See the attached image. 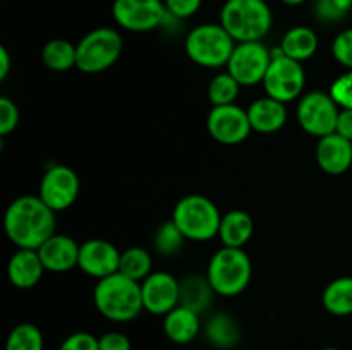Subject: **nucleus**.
Returning a JSON list of instances; mask_svg holds the SVG:
<instances>
[{
  "label": "nucleus",
  "instance_id": "1",
  "mask_svg": "<svg viewBox=\"0 0 352 350\" xmlns=\"http://www.w3.org/2000/svg\"><path fill=\"white\" fill-rule=\"evenodd\" d=\"M55 215L40 196H19L3 213V232L16 249H38L55 233Z\"/></svg>",
  "mask_w": 352,
  "mask_h": 350
},
{
  "label": "nucleus",
  "instance_id": "2",
  "mask_svg": "<svg viewBox=\"0 0 352 350\" xmlns=\"http://www.w3.org/2000/svg\"><path fill=\"white\" fill-rule=\"evenodd\" d=\"M93 302L96 311L112 323H129L144 311L141 283L120 271L96 281Z\"/></svg>",
  "mask_w": 352,
  "mask_h": 350
},
{
  "label": "nucleus",
  "instance_id": "3",
  "mask_svg": "<svg viewBox=\"0 0 352 350\" xmlns=\"http://www.w3.org/2000/svg\"><path fill=\"white\" fill-rule=\"evenodd\" d=\"M220 24L236 43L261 41L270 33L274 12L267 0H226L220 9Z\"/></svg>",
  "mask_w": 352,
  "mask_h": 350
},
{
  "label": "nucleus",
  "instance_id": "4",
  "mask_svg": "<svg viewBox=\"0 0 352 350\" xmlns=\"http://www.w3.org/2000/svg\"><path fill=\"white\" fill-rule=\"evenodd\" d=\"M206 278L220 297L241 295L251 283L253 263L244 249L222 246L208 261Z\"/></svg>",
  "mask_w": 352,
  "mask_h": 350
},
{
  "label": "nucleus",
  "instance_id": "5",
  "mask_svg": "<svg viewBox=\"0 0 352 350\" xmlns=\"http://www.w3.org/2000/svg\"><path fill=\"white\" fill-rule=\"evenodd\" d=\"M236 41L220 23H205L192 27L184 40V51L192 64L205 69L226 67Z\"/></svg>",
  "mask_w": 352,
  "mask_h": 350
},
{
  "label": "nucleus",
  "instance_id": "6",
  "mask_svg": "<svg viewBox=\"0 0 352 350\" xmlns=\"http://www.w3.org/2000/svg\"><path fill=\"white\" fill-rule=\"evenodd\" d=\"M170 220L188 240L206 242L219 235L222 215L210 198L201 194H189L175 202Z\"/></svg>",
  "mask_w": 352,
  "mask_h": 350
},
{
  "label": "nucleus",
  "instance_id": "7",
  "mask_svg": "<svg viewBox=\"0 0 352 350\" xmlns=\"http://www.w3.org/2000/svg\"><path fill=\"white\" fill-rule=\"evenodd\" d=\"M122 50L124 40L116 27H95L76 43V69L85 74H98L112 67L120 58Z\"/></svg>",
  "mask_w": 352,
  "mask_h": 350
},
{
  "label": "nucleus",
  "instance_id": "8",
  "mask_svg": "<svg viewBox=\"0 0 352 350\" xmlns=\"http://www.w3.org/2000/svg\"><path fill=\"white\" fill-rule=\"evenodd\" d=\"M261 84H263L265 95L287 105L301 98L305 93V67L301 62L285 57L277 47L272 50V62Z\"/></svg>",
  "mask_w": 352,
  "mask_h": 350
},
{
  "label": "nucleus",
  "instance_id": "9",
  "mask_svg": "<svg viewBox=\"0 0 352 350\" xmlns=\"http://www.w3.org/2000/svg\"><path fill=\"white\" fill-rule=\"evenodd\" d=\"M340 106L330 91H308L298 100L296 120L306 134L313 137H325L337 129Z\"/></svg>",
  "mask_w": 352,
  "mask_h": 350
},
{
  "label": "nucleus",
  "instance_id": "10",
  "mask_svg": "<svg viewBox=\"0 0 352 350\" xmlns=\"http://www.w3.org/2000/svg\"><path fill=\"white\" fill-rule=\"evenodd\" d=\"M112 17L120 30L150 33L164 26L168 14L164 0H113Z\"/></svg>",
  "mask_w": 352,
  "mask_h": 350
},
{
  "label": "nucleus",
  "instance_id": "11",
  "mask_svg": "<svg viewBox=\"0 0 352 350\" xmlns=\"http://www.w3.org/2000/svg\"><path fill=\"white\" fill-rule=\"evenodd\" d=\"M272 62V50L263 41H243L236 43L232 55L226 65V71L241 86L261 84L268 65Z\"/></svg>",
  "mask_w": 352,
  "mask_h": 350
},
{
  "label": "nucleus",
  "instance_id": "12",
  "mask_svg": "<svg viewBox=\"0 0 352 350\" xmlns=\"http://www.w3.org/2000/svg\"><path fill=\"white\" fill-rule=\"evenodd\" d=\"M81 180L78 174L67 165L54 163L43 172L38 187V196L55 213L71 208L79 198Z\"/></svg>",
  "mask_w": 352,
  "mask_h": 350
},
{
  "label": "nucleus",
  "instance_id": "13",
  "mask_svg": "<svg viewBox=\"0 0 352 350\" xmlns=\"http://www.w3.org/2000/svg\"><path fill=\"white\" fill-rule=\"evenodd\" d=\"M206 130L217 143L226 144V146L244 143L253 132L248 108H243L237 103L212 106L206 117Z\"/></svg>",
  "mask_w": 352,
  "mask_h": 350
},
{
  "label": "nucleus",
  "instance_id": "14",
  "mask_svg": "<svg viewBox=\"0 0 352 350\" xmlns=\"http://www.w3.org/2000/svg\"><path fill=\"white\" fill-rule=\"evenodd\" d=\"M181 281L168 271H151L141 281V297L144 311L164 318L179 305Z\"/></svg>",
  "mask_w": 352,
  "mask_h": 350
},
{
  "label": "nucleus",
  "instance_id": "15",
  "mask_svg": "<svg viewBox=\"0 0 352 350\" xmlns=\"http://www.w3.org/2000/svg\"><path fill=\"white\" fill-rule=\"evenodd\" d=\"M120 250L103 239H89L79 247L78 268L96 281L117 273L120 266Z\"/></svg>",
  "mask_w": 352,
  "mask_h": 350
},
{
  "label": "nucleus",
  "instance_id": "16",
  "mask_svg": "<svg viewBox=\"0 0 352 350\" xmlns=\"http://www.w3.org/2000/svg\"><path fill=\"white\" fill-rule=\"evenodd\" d=\"M79 247L81 244L76 242L72 237L55 232L36 250L45 270L52 273H65L72 268H78Z\"/></svg>",
  "mask_w": 352,
  "mask_h": 350
},
{
  "label": "nucleus",
  "instance_id": "17",
  "mask_svg": "<svg viewBox=\"0 0 352 350\" xmlns=\"http://www.w3.org/2000/svg\"><path fill=\"white\" fill-rule=\"evenodd\" d=\"M316 163L325 174L342 175L352 165V141L333 132L320 137L316 144Z\"/></svg>",
  "mask_w": 352,
  "mask_h": 350
},
{
  "label": "nucleus",
  "instance_id": "18",
  "mask_svg": "<svg viewBox=\"0 0 352 350\" xmlns=\"http://www.w3.org/2000/svg\"><path fill=\"white\" fill-rule=\"evenodd\" d=\"M45 266L36 249H16L7 261V278L19 290L36 287L45 275Z\"/></svg>",
  "mask_w": 352,
  "mask_h": 350
},
{
  "label": "nucleus",
  "instance_id": "19",
  "mask_svg": "<svg viewBox=\"0 0 352 350\" xmlns=\"http://www.w3.org/2000/svg\"><path fill=\"white\" fill-rule=\"evenodd\" d=\"M248 117L254 132L275 134L287 122V105L265 95L248 106Z\"/></svg>",
  "mask_w": 352,
  "mask_h": 350
},
{
  "label": "nucleus",
  "instance_id": "20",
  "mask_svg": "<svg viewBox=\"0 0 352 350\" xmlns=\"http://www.w3.org/2000/svg\"><path fill=\"white\" fill-rule=\"evenodd\" d=\"M164 333L172 343L175 345H188L192 340L198 338L199 333L203 331L201 314L177 305L170 312L164 316Z\"/></svg>",
  "mask_w": 352,
  "mask_h": 350
},
{
  "label": "nucleus",
  "instance_id": "21",
  "mask_svg": "<svg viewBox=\"0 0 352 350\" xmlns=\"http://www.w3.org/2000/svg\"><path fill=\"white\" fill-rule=\"evenodd\" d=\"M254 233V222L244 209H230L223 213L220 220L219 239L222 246L244 249Z\"/></svg>",
  "mask_w": 352,
  "mask_h": 350
},
{
  "label": "nucleus",
  "instance_id": "22",
  "mask_svg": "<svg viewBox=\"0 0 352 350\" xmlns=\"http://www.w3.org/2000/svg\"><path fill=\"white\" fill-rule=\"evenodd\" d=\"M203 335L206 342L219 350H230L239 345L241 342V326L234 316L227 312H215L206 319L203 326Z\"/></svg>",
  "mask_w": 352,
  "mask_h": 350
},
{
  "label": "nucleus",
  "instance_id": "23",
  "mask_svg": "<svg viewBox=\"0 0 352 350\" xmlns=\"http://www.w3.org/2000/svg\"><path fill=\"white\" fill-rule=\"evenodd\" d=\"M320 40L318 34L313 27L309 26H294L287 30L282 36L278 50L285 55V57L292 58L296 62H306L318 51Z\"/></svg>",
  "mask_w": 352,
  "mask_h": 350
},
{
  "label": "nucleus",
  "instance_id": "24",
  "mask_svg": "<svg viewBox=\"0 0 352 350\" xmlns=\"http://www.w3.org/2000/svg\"><path fill=\"white\" fill-rule=\"evenodd\" d=\"M212 283L208 281L206 275H189L181 280V295H179V305L191 309V311L203 314L208 311L215 297Z\"/></svg>",
  "mask_w": 352,
  "mask_h": 350
},
{
  "label": "nucleus",
  "instance_id": "25",
  "mask_svg": "<svg viewBox=\"0 0 352 350\" xmlns=\"http://www.w3.org/2000/svg\"><path fill=\"white\" fill-rule=\"evenodd\" d=\"M327 312L337 318L352 314V277H339L330 281L322 294Z\"/></svg>",
  "mask_w": 352,
  "mask_h": 350
},
{
  "label": "nucleus",
  "instance_id": "26",
  "mask_svg": "<svg viewBox=\"0 0 352 350\" xmlns=\"http://www.w3.org/2000/svg\"><path fill=\"white\" fill-rule=\"evenodd\" d=\"M78 51L76 45L65 38H52L41 48V62L54 72H65L76 67Z\"/></svg>",
  "mask_w": 352,
  "mask_h": 350
},
{
  "label": "nucleus",
  "instance_id": "27",
  "mask_svg": "<svg viewBox=\"0 0 352 350\" xmlns=\"http://www.w3.org/2000/svg\"><path fill=\"white\" fill-rule=\"evenodd\" d=\"M119 271L131 280H136L141 283L153 271V257H151L150 250L138 246L127 247L120 254Z\"/></svg>",
  "mask_w": 352,
  "mask_h": 350
},
{
  "label": "nucleus",
  "instance_id": "28",
  "mask_svg": "<svg viewBox=\"0 0 352 350\" xmlns=\"http://www.w3.org/2000/svg\"><path fill=\"white\" fill-rule=\"evenodd\" d=\"M3 350H45V336L33 323H19L7 335Z\"/></svg>",
  "mask_w": 352,
  "mask_h": 350
},
{
  "label": "nucleus",
  "instance_id": "29",
  "mask_svg": "<svg viewBox=\"0 0 352 350\" xmlns=\"http://www.w3.org/2000/svg\"><path fill=\"white\" fill-rule=\"evenodd\" d=\"M241 88H243V86H241L229 72L223 71L213 75L206 93H208V100L213 106L232 105V103H236V100L239 98Z\"/></svg>",
  "mask_w": 352,
  "mask_h": 350
},
{
  "label": "nucleus",
  "instance_id": "30",
  "mask_svg": "<svg viewBox=\"0 0 352 350\" xmlns=\"http://www.w3.org/2000/svg\"><path fill=\"white\" fill-rule=\"evenodd\" d=\"M184 233L179 230V226L175 225L172 220L162 223L157 229L153 235V247L158 254L165 257L175 256L177 253H181V249L186 244Z\"/></svg>",
  "mask_w": 352,
  "mask_h": 350
},
{
  "label": "nucleus",
  "instance_id": "31",
  "mask_svg": "<svg viewBox=\"0 0 352 350\" xmlns=\"http://www.w3.org/2000/svg\"><path fill=\"white\" fill-rule=\"evenodd\" d=\"M352 10V0H315L313 14L320 23L336 24L346 19Z\"/></svg>",
  "mask_w": 352,
  "mask_h": 350
},
{
  "label": "nucleus",
  "instance_id": "32",
  "mask_svg": "<svg viewBox=\"0 0 352 350\" xmlns=\"http://www.w3.org/2000/svg\"><path fill=\"white\" fill-rule=\"evenodd\" d=\"M332 55L346 71H352V27L342 30L333 38Z\"/></svg>",
  "mask_w": 352,
  "mask_h": 350
},
{
  "label": "nucleus",
  "instance_id": "33",
  "mask_svg": "<svg viewBox=\"0 0 352 350\" xmlns=\"http://www.w3.org/2000/svg\"><path fill=\"white\" fill-rule=\"evenodd\" d=\"M19 108L16 103L7 96H2L0 98V136L6 137L14 132L16 127L19 126Z\"/></svg>",
  "mask_w": 352,
  "mask_h": 350
},
{
  "label": "nucleus",
  "instance_id": "34",
  "mask_svg": "<svg viewBox=\"0 0 352 350\" xmlns=\"http://www.w3.org/2000/svg\"><path fill=\"white\" fill-rule=\"evenodd\" d=\"M330 95L340 108H352V71H346L332 82Z\"/></svg>",
  "mask_w": 352,
  "mask_h": 350
},
{
  "label": "nucleus",
  "instance_id": "35",
  "mask_svg": "<svg viewBox=\"0 0 352 350\" xmlns=\"http://www.w3.org/2000/svg\"><path fill=\"white\" fill-rule=\"evenodd\" d=\"M58 350H100L98 338L89 331H74L62 340Z\"/></svg>",
  "mask_w": 352,
  "mask_h": 350
},
{
  "label": "nucleus",
  "instance_id": "36",
  "mask_svg": "<svg viewBox=\"0 0 352 350\" xmlns=\"http://www.w3.org/2000/svg\"><path fill=\"white\" fill-rule=\"evenodd\" d=\"M167 14L175 21H184L201 9L203 0H164Z\"/></svg>",
  "mask_w": 352,
  "mask_h": 350
},
{
  "label": "nucleus",
  "instance_id": "37",
  "mask_svg": "<svg viewBox=\"0 0 352 350\" xmlns=\"http://www.w3.org/2000/svg\"><path fill=\"white\" fill-rule=\"evenodd\" d=\"M98 345L100 350H133L129 336L122 331H117V329L98 336Z\"/></svg>",
  "mask_w": 352,
  "mask_h": 350
},
{
  "label": "nucleus",
  "instance_id": "38",
  "mask_svg": "<svg viewBox=\"0 0 352 350\" xmlns=\"http://www.w3.org/2000/svg\"><path fill=\"white\" fill-rule=\"evenodd\" d=\"M336 132L352 141V108H340Z\"/></svg>",
  "mask_w": 352,
  "mask_h": 350
},
{
  "label": "nucleus",
  "instance_id": "39",
  "mask_svg": "<svg viewBox=\"0 0 352 350\" xmlns=\"http://www.w3.org/2000/svg\"><path fill=\"white\" fill-rule=\"evenodd\" d=\"M10 72V54L6 47H0V81H6Z\"/></svg>",
  "mask_w": 352,
  "mask_h": 350
},
{
  "label": "nucleus",
  "instance_id": "40",
  "mask_svg": "<svg viewBox=\"0 0 352 350\" xmlns=\"http://www.w3.org/2000/svg\"><path fill=\"white\" fill-rule=\"evenodd\" d=\"M280 2L285 3V5H289V7H298V5H301V3L308 2V0H280Z\"/></svg>",
  "mask_w": 352,
  "mask_h": 350
},
{
  "label": "nucleus",
  "instance_id": "41",
  "mask_svg": "<svg viewBox=\"0 0 352 350\" xmlns=\"http://www.w3.org/2000/svg\"><path fill=\"white\" fill-rule=\"evenodd\" d=\"M322 350H342V349H339V347H325V349Z\"/></svg>",
  "mask_w": 352,
  "mask_h": 350
}]
</instances>
